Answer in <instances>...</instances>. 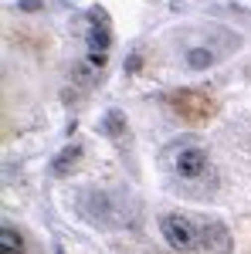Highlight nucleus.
<instances>
[{
    "instance_id": "obj_1",
    "label": "nucleus",
    "mask_w": 251,
    "mask_h": 254,
    "mask_svg": "<svg viewBox=\"0 0 251 254\" xmlns=\"http://www.w3.org/2000/svg\"><path fill=\"white\" fill-rule=\"evenodd\" d=\"M173 173L183 180V183H204L211 180V156L200 149V146H180L173 153Z\"/></svg>"
},
{
    "instance_id": "obj_2",
    "label": "nucleus",
    "mask_w": 251,
    "mask_h": 254,
    "mask_svg": "<svg viewBox=\"0 0 251 254\" xmlns=\"http://www.w3.org/2000/svg\"><path fill=\"white\" fill-rule=\"evenodd\" d=\"M160 234H163V241H167L173 251H180V254H190V251L200 248L197 227H193L187 217H180V214H163L160 217Z\"/></svg>"
},
{
    "instance_id": "obj_3",
    "label": "nucleus",
    "mask_w": 251,
    "mask_h": 254,
    "mask_svg": "<svg viewBox=\"0 0 251 254\" xmlns=\"http://www.w3.org/2000/svg\"><path fill=\"white\" fill-rule=\"evenodd\" d=\"M88 61L102 68L105 64V51H109V44H112V31H109V17H105V10H95L92 17H88Z\"/></svg>"
},
{
    "instance_id": "obj_4",
    "label": "nucleus",
    "mask_w": 251,
    "mask_h": 254,
    "mask_svg": "<svg viewBox=\"0 0 251 254\" xmlns=\"http://www.w3.org/2000/svg\"><path fill=\"white\" fill-rule=\"evenodd\" d=\"M173 109L187 119V122H204V119L214 116V102L204 95V92H176Z\"/></svg>"
},
{
    "instance_id": "obj_5",
    "label": "nucleus",
    "mask_w": 251,
    "mask_h": 254,
    "mask_svg": "<svg viewBox=\"0 0 251 254\" xmlns=\"http://www.w3.org/2000/svg\"><path fill=\"white\" fill-rule=\"evenodd\" d=\"M217 58H221V55H217L214 48H207V44H193L190 51L183 55V64H187L190 71H207Z\"/></svg>"
},
{
    "instance_id": "obj_6",
    "label": "nucleus",
    "mask_w": 251,
    "mask_h": 254,
    "mask_svg": "<svg viewBox=\"0 0 251 254\" xmlns=\"http://www.w3.org/2000/svg\"><path fill=\"white\" fill-rule=\"evenodd\" d=\"M0 254H24V237L17 227L3 224L0 227Z\"/></svg>"
},
{
    "instance_id": "obj_7",
    "label": "nucleus",
    "mask_w": 251,
    "mask_h": 254,
    "mask_svg": "<svg viewBox=\"0 0 251 254\" xmlns=\"http://www.w3.org/2000/svg\"><path fill=\"white\" fill-rule=\"evenodd\" d=\"M78 163H82V146H68V149H61V156L55 159V170H58V173H72Z\"/></svg>"
},
{
    "instance_id": "obj_8",
    "label": "nucleus",
    "mask_w": 251,
    "mask_h": 254,
    "mask_svg": "<svg viewBox=\"0 0 251 254\" xmlns=\"http://www.w3.org/2000/svg\"><path fill=\"white\" fill-rule=\"evenodd\" d=\"M105 132L116 139H126V116L122 112H105Z\"/></svg>"
},
{
    "instance_id": "obj_9",
    "label": "nucleus",
    "mask_w": 251,
    "mask_h": 254,
    "mask_svg": "<svg viewBox=\"0 0 251 254\" xmlns=\"http://www.w3.org/2000/svg\"><path fill=\"white\" fill-rule=\"evenodd\" d=\"M41 7H44V0H20V10H27V14L31 10H41Z\"/></svg>"
},
{
    "instance_id": "obj_10",
    "label": "nucleus",
    "mask_w": 251,
    "mask_h": 254,
    "mask_svg": "<svg viewBox=\"0 0 251 254\" xmlns=\"http://www.w3.org/2000/svg\"><path fill=\"white\" fill-rule=\"evenodd\" d=\"M139 61H143V55H139V51H133V55H129V61H126V71H136V68H139Z\"/></svg>"
}]
</instances>
